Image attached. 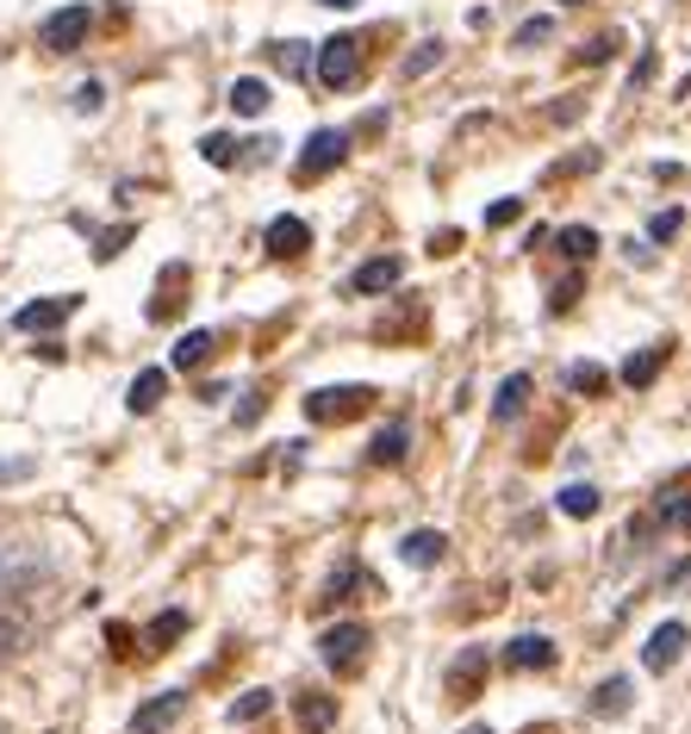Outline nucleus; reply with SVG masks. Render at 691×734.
<instances>
[{
	"instance_id": "a211bd4d",
	"label": "nucleus",
	"mask_w": 691,
	"mask_h": 734,
	"mask_svg": "<svg viewBox=\"0 0 691 734\" xmlns=\"http://www.w3.org/2000/svg\"><path fill=\"white\" fill-rule=\"evenodd\" d=\"M231 112H243V119H262L268 112V81H256V76H243L231 88Z\"/></svg>"
},
{
	"instance_id": "a19ab883",
	"label": "nucleus",
	"mask_w": 691,
	"mask_h": 734,
	"mask_svg": "<svg viewBox=\"0 0 691 734\" xmlns=\"http://www.w3.org/2000/svg\"><path fill=\"white\" fill-rule=\"evenodd\" d=\"M561 7H573V0H561Z\"/></svg>"
},
{
	"instance_id": "c756f323",
	"label": "nucleus",
	"mask_w": 691,
	"mask_h": 734,
	"mask_svg": "<svg viewBox=\"0 0 691 734\" xmlns=\"http://www.w3.org/2000/svg\"><path fill=\"white\" fill-rule=\"evenodd\" d=\"M549 38H554V19L549 13H542V19H523V26H518V44H549Z\"/></svg>"
},
{
	"instance_id": "4be33fe9",
	"label": "nucleus",
	"mask_w": 691,
	"mask_h": 734,
	"mask_svg": "<svg viewBox=\"0 0 691 734\" xmlns=\"http://www.w3.org/2000/svg\"><path fill=\"white\" fill-rule=\"evenodd\" d=\"M592 710H598V716H623V710H629V678L598 685V691H592Z\"/></svg>"
},
{
	"instance_id": "4c0bfd02",
	"label": "nucleus",
	"mask_w": 691,
	"mask_h": 734,
	"mask_svg": "<svg viewBox=\"0 0 691 734\" xmlns=\"http://www.w3.org/2000/svg\"><path fill=\"white\" fill-rule=\"evenodd\" d=\"M13 641H19V623H13V616H0V654H7Z\"/></svg>"
},
{
	"instance_id": "6ab92c4d",
	"label": "nucleus",
	"mask_w": 691,
	"mask_h": 734,
	"mask_svg": "<svg viewBox=\"0 0 691 734\" xmlns=\"http://www.w3.org/2000/svg\"><path fill=\"white\" fill-rule=\"evenodd\" d=\"M188 635V616H181V610H162L157 623L143 629V641H150V654H162V647H169V641H181Z\"/></svg>"
},
{
	"instance_id": "bb28decb",
	"label": "nucleus",
	"mask_w": 691,
	"mask_h": 734,
	"mask_svg": "<svg viewBox=\"0 0 691 734\" xmlns=\"http://www.w3.org/2000/svg\"><path fill=\"white\" fill-rule=\"evenodd\" d=\"M274 710V691H243V697L231 703V722H256V716H268Z\"/></svg>"
},
{
	"instance_id": "7ed1b4c3",
	"label": "nucleus",
	"mask_w": 691,
	"mask_h": 734,
	"mask_svg": "<svg viewBox=\"0 0 691 734\" xmlns=\"http://www.w3.org/2000/svg\"><path fill=\"white\" fill-rule=\"evenodd\" d=\"M355 69H362V38H330V44H318V81L324 88H349L355 81Z\"/></svg>"
},
{
	"instance_id": "c9c22d12",
	"label": "nucleus",
	"mask_w": 691,
	"mask_h": 734,
	"mask_svg": "<svg viewBox=\"0 0 691 734\" xmlns=\"http://www.w3.org/2000/svg\"><path fill=\"white\" fill-rule=\"evenodd\" d=\"M604 57H611V38H592V44L580 50V63H604Z\"/></svg>"
},
{
	"instance_id": "9b49d317",
	"label": "nucleus",
	"mask_w": 691,
	"mask_h": 734,
	"mask_svg": "<svg viewBox=\"0 0 691 734\" xmlns=\"http://www.w3.org/2000/svg\"><path fill=\"white\" fill-rule=\"evenodd\" d=\"M181 710H188V697H181V691H162V697H150L138 716H131V734H162Z\"/></svg>"
},
{
	"instance_id": "f03ea898",
	"label": "nucleus",
	"mask_w": 691,
	"mask_h": 734,
	"mask_svg": "<svg viewBox=\"0 0 691 734\" xmlns=\"http://www.w3.org/2000/svg\"><path fill=\"white\" fill-rule=\"evenodd\" d=\"M318 654H324V666L330 672H355L368 660V629L362 623H337V629H324L318 635Z\"/></svg>"
},
{
	"instance_id": "dca6fc26",
	"label": "nucleus",
	"mask_w": 691,
	"mask_h": 734,
	"mask_svg": "<svg viewBox=\"0 0 691 734\" xmlns=\"http://www.w3.org/2000/svg\"><path fill=\"white\" fill-rule=\"evenodd\" d=\"M405 442H411L405 423H387L374 436V449H368V461H374V467H399V461H405Z\"/></svg>"
},
{
	"instance_id": "0eeeda50",
	"label": "nucleus",
	"mask_w": 691,
	"mask_h": 734,
	"mask_svg": "<svg viewBox=\"0 0 691 734\" xmlns=\"http://www.w3.org/2000/svg\"><path fill=\"white\" fill-rule=\"evenodd\" d=\"M262 250H268V255H281V262H293V255H306V250H312V224H306V219H293V212H281V219L268 224Z\"/></svg>"
},
{
	"instance_id": "412c9836",
	"label": "nucleus",
	"mask_w": 691,
	"mask_h": 734,
	"mask_svg": "<svg viewBox=\"0 0 691 734\" xmlns=\"http://www.w3.org/2000/svg\"><path fill=\"white\" fill-rule=\"evenodd\" d=\"M437 63H442V44H437V38H424V44H418V50L405 57V63H399V76H405V81H418V76H430Z\"/></svg>"
},
{
	"instance_id": "f704fd0d",
	"label": "nucleus",
	"mask_w": 691,
	"mask_h": 734,
	"mask_svg": "<svg viewBox=\"0 0 691 734\" xmlns=\"http://www.w3.org/2000/svg\"><path fill=\"white\" fill-rule=\"evenodd\" d=\"M511 219H523V200H499L487 212V224H511Z\"/></svg>"
},
{
	"instance_id": "b1692460",
	"label": "nucleus",
	"mask_w": 691,
	"mask_h": 734,
	"mask_svg": "<svg viewBox=\"0 0 691 734\" xmlns=\"http://www.w3.org/2000/svg\"><path fill=\"white\" fill-rule=\"evenodd\" d=\"M660 523H667V530H685V523H691V485H673V492H667Z\"/></svg>"
},
{
	"instance_id": "20e7f679",
	"label": "nucleus",
	"mask_w": 691,
	"mask_h": 734,
	"mask_svg": "<svg viewBox=\"0 0 691 734\" xmlns=\"http://www.w3.org/2000/svg\"><path fill=\"white\" fill-rule=\"evenodd\" d=\"M349 157V131H312L306 138V150H299V181H318V174H330L337 162Z\"/></svg>"
},
{
	"instance_id": "423d86ee",
	"label": "nucleus",
	"mask_w": 691,
	"mask_h": 734,
	"mask_svg": "<svg viewBox=\"0 0 691 734\" xmlns=\"http://www.w3.org/2000/svg\"><path fill=\"white\" fill-rule=\"evenodd\" d=\"M685 641H691L685 623H660L654 635H648V647H642V666L648 672H673L679 654H685Z\"/></svg>"
},
{
	"instance_id": "c85d7f7f",
	"label": "nucleus",
	"mask_w": 691,
	"mask_h": 734,
	"mask_svg": "<svg viewBox=\"0 0 691 734\" xmlns=\"http://www.w3.org/2000/svg\"><path fill=\"white\" fill-rule=\"evenodd\" d=\"M200 157L212 162V169H231V162H237V143H231V138H206Z\"/></svg>"
},
{
	"instance_id": "cd10ccee",
	"label": "nucleus",
	"mask_w": 691,
	"mask_h": 734,
	"mask_svg": "<svg viewBox=\"0 0 691 734\" xmlns=\"http://www.w3.org/2000/svg\"><path fill=\"white\" fill-rule=\"evenodd\" d=\"M567 386H573V392H585V399H592V392H604V368H592V361H580V368H567Z\"/></svg>"
},
{
	"instance_id": "4468645a",
	"label": "nucleus",
	"mask_w": 691,
	"mask_h": 734,
	"mask_svg": "<svg viewBox=\"0 0 691 734\" xmlns=\"http://www.w3.org/2000/svg\"><path fill=\"white\" fill-rule=\"evenodd\" d=\"M162 399H169V374H162V368H143V374L131 380V392H126V405L138 411V418L143 411H157Z\"/></svg>"
},
{
	"instance_id": "1a4fd4ad",
	"label": "nucleus",
	"mask_w": 691,
	"mask_h": 734,
	"mask_svg": "<svg viewBox=\"0 0 691 734\" xmlns=\"http://www.w3.org/2000/svg\"><path fill=\"white\" fill-rule=\"evenodd\" d=\"M81 299L76 293H63V299H38V305H19L13 312V330H26V336H38V330H57L69 312H76Z\"/></svg>"
},
{
	"instance_id": "5701e85b",
	"label": "nucleus",
	"mask_w": 691,
	"mask_h": 734,
	"mask_svg": "<svg viewBox=\"0 0 691 734\" xmlns=\"http://www.w3.org/2000/svg\"><path fill=\"white\" fill-rule=\"evenodd\" d=\"M561 250H567V262H585V255L598 250V231H592V224H567V231H561Z\"/></svg>"
},
{
	"instance_id": "9d476101",
	"label": "nucleus",
	"mask_w": 691,
	"mask_h": 734,
	"mask_svg": "<svg viewBox=\"0 0 691 734\" xmlns=\"http://www.w3.org/2000/svg\"><path fill=\"white\" fill-rule=\"evenodd\" d=\"M399 274H405V262H399V255H374V262H362V268H355V293H362V299L393 293V286H399Z\"/></svg>"
},
{
	"instance_id": "ddd939ff",
	"label": "nucleus",
	"mask_w": 691,
	"mask_h": 734,
	"mask_svg": "<svg viewBox=\"0 0 691 734\" xmlns=\"http://www.w3.org/2000/svg\"><path fill=\"white\" fill-rule=\"evenodd\" d=\"M293 716L306 734H330L337 728V697H324V691H306V697L293 703Z\"/></svg>"
},
{
	"instance_id": "f3484780",
	"label": "nucleus",
	"mask_w": 691,
	"mask_h": 734,
	"mask_svg": "<svg viewBox=\"0 0 691 734\" xmlns=\"http://www.w3.org/2000/svg\"><path fill=\"white\" fill-rule=\"evenodd\" d=\"M523 405H530V374H511L499 386V399H492V418L511 423V418H523Z\"/></svg>"
},
{
	"instance_id": "6e6552de",
	"label": "nucleus",
	"mask_w": 691,
	"mask_h": 734,
	"mask_svg": "<svg viewBox=\"0 0 691 734\" xmlns=\"http://www.w3.org/2000/svg\"><path fill=\"white\" fill-rule=\"evenodd\" d=\"M554 660H561V647H554L549 635H518V641H504V666H511V672H549Z\"/></svg>"
},
{
	"instance_id": "7c9ffc66",
	"label": "nucleus",
	"mask_w": 691,
	"mask_h": 734,
	"mask_svg": "<svg viewBox=\"0 0 691 734\" xmlns=\"http://www.w3.org/2000/svg\"><path fill=\"white\" fill-rule=\"evenodd\" d=\"M274 63H281L287 76H306V44H274Z\"/></svg>"
},
{
	"instance_id": "2f4dec72",
	"label": "nucleus",
	"mask_w": 691,
	"mask_h": 734,
	"mask_svg": "<svg viewBox=\"0 0 691 734\" xmlns=\"http://www.w3.org/2000/svg\"><path fill=\"white\" fill-rule=\"evenodd\" d=\"M126 243H131V224H119V231H107V237H100V262H112V255H119V250H126Z\"/></svg>"
},
{
	"instance_id": "72a5a7b5",
	"label": "nucleus",
	"mask_w": 691,
	"mask_h": 734,
	"mask_svg": "<svg viewBox=\"0 0 691 734\" xmlns=\"http://www.w3.org/2000/svg\"><path fill=\"white\" fill-rule=\"evenodd\" d=\"M76 112H100V81H81L76 88Z\"/></svg>"
},
{
	"instance_id": "f8f14e48",
	"label": "nucleus",
	"mask_w": 691,
	"mask_h": 734,
	"mask_svg": "<svg viewBox=\"0 0 691 734\" xmlns=\"http://www.w3.org/2000/svg\"><path fill=\"white\" fill-rule=\"evenodd\" d=\"M480 685H487V647H461V660L449 666V691L455 697H480Z\"/></svg>"
},
{
	"instance_id": "aec40b11",
	"label": "nucleus",
	"mask_w": 691,
	"mask_h": 734,
	"mask_svg": "<svg viewBox=\"0 0 691 734\" xmlns=\"http://www.w3.org/2000/svg\"><path fill=\"white\" fill-rule=\"evenodd\" d=\"M212 355V330H188L181 343H174V368H200Z\"/></svg>"
},
{
	"instance_id": "e433bc0d",
	"label": "nucleus",
	"mask_w": 691,
	"mask_h": 734,
	"mask_svg": "<svg viewBox=\"0 0 691 734\" xmlns=\"http://www.w3.org/2000/svg\"><path fill=\"white\" fill-rule=\"evenodd\" d=\"M573 299H580V281H567V286H554V299H549V305H554V312H567V305H573Z\"/></svg>"
},
{
	"instance_id": "393cba45",
	"label": "nucleus",
	"mask_w": 691,
	"mask_h": 734,
	"mask_svg": "<svg viewBox=\"0 0 691 734\" xmlns=\"http://www.w3.org/2000/svg\"><path fill=\"white\" fill-rule=\"evenodd\" d=\"M654 374H660V349H642V355L623 361V386H648Z\"/></svg>"
},
{
	"instance_id": "39448f33",
	"label": "nucleus",
	"mask_w": 691,
	"mask_h": 734,
	"mask_svg": "<svg viewBox=\"0 0 691 734\" xmlns=\"http://www.w3.org/2000/svg\"><path fill=\"white\" fill-rule=\"evenodd\" d=\"M88 26H94V13H88V7H63V13H50V19H44V32H38V44H44L50 57H69V50H81Z\"/></svg>"
},
{
	"instance_id": "f257e3e1",
	"label": "nucleus",
	"mask_w": 691,
	"mask_h": 734,
	"mask_svg": "<svg viewBox=\"0 0 691 734\" xmlns=\"http://www.w3.org/2000/svg\"><path fill=\"white\" fill-rule=\"evenodd\" d=\"M368 399H374L368 386H318L312 399H306V418L312 423H349V418L368 411Z\"/></svg>"
},
{
	"instance_id": "2eb2a0df",
	"label": "nucleus",
	"mask_w": 691,
	"mask_h": 734,
	"mask_svg": "<svg viewBox=\"0 0 691 734\" xmlns=\"http://www.w3.org/2000/svg\"><path fill=\"white\" fill-rule=\"evenodd\" d=\"M442 530H411L405 542H399V554H405V566H437L442 561Z\"/></svg>"
},
{
	"instance_id": "ea45409f",
	"label": "nucleus",
	"mask_w": 691,
	"mask_h": 734,
	"mask_svg": "<svg viewBox=\"0 0 691 734\" xmlns=\"http://www.w3.org/2000/svg\"><path fill=\"white\" fill-rule=\"evenodd\" d=\"M468 734H492V728H468Z\"/></svg>"
},
{
	"instance_id": "a878e982",
	"label": "nucleus",
	"mask_w": 691,
	"mask_h": 734,
	"mask_svg": "<svg viewBox=\"0 0 691 734\" xmlns=\"http://www.w3.org/2000/svg\"><path fill=\"white\" fill-rule=\"evenodd\" d=\"M554 504H561L567 516H598V492H592V485H561V499H554Z\"/></svg>"
},
{
	"instance_id": "473e14b6",
	"label": "nucleus",
	"mask_w": 691,
	"mask_h": 734,
	"mask_svg": "<svg viewBox=\"0 0 691 734\" xmlns=\"http://www.w3.org/2000/svg\"><path fill=\"white\" fill-rule=\"evenodd\" d=\"M648 237H654V243H667V237H679V212H654V224H648Z\"/></svg>"
},
{
	"instance_id": "58836bf2",
	"label": "nucleus",
	"mask_w": 691,
	"mask_h": 734,
	"mask_svg": "<svg viewBox=\"0 0 691 734\" xmlns=\"http://www.w3.org/2000/svg\"><path fill=\"white\" fill-rule=\"evenodd\" d=\"M318 7H355V0H318Z\"/></svg>"
}]
</instances>
